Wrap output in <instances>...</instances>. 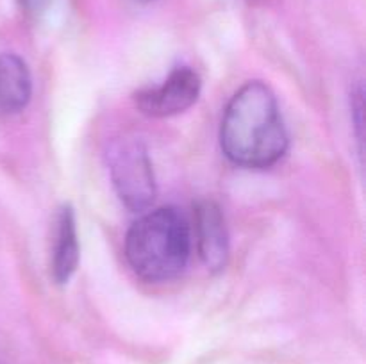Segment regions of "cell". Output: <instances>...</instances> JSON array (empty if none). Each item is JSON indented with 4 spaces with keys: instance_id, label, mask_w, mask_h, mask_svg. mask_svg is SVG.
Returning <instances> with one entry per match:
<instances>
[{
    "instance_id": "5b68a950",
    "label": "cell",
    "mask_w": 366,
    "mask_h": 364,
    "mask_svg": "<svg viewBox=\"0 0 366 364\" xmlns=\"http://www.w3.org/2000/svg\"><path fill=\"white\" fill-rule=\"evenodd\" d=\"M195 236L199 256L211 273H218L229 261V232L222 207L214 200L195 206Z\"/></svg>"
},
{
    "instance_id": "3957f363",
    "label": "cell",
    "mask_w": 366,
    "mask_h": 364,
    "mask_svg": "<svg viewBox=\"0 0 366 364\" xmlns=\"http://www.w3.org/2000/svg\"><path fill=\"white\" fill-rule=\"evenodd\" d=\"M107 170L120 202L131 213H145L157 195L156 175L145 143L124 136L107 146Z\"/></svg>"
},
{
    "instance_id": "277c9868",
    "label": "cell",
    "mask_w": 366,
    "mask_h": 364,
    "mask_svg": "<svg viewBox=\"0 0 366 364\" xmlns=\"http://www.w3.org/2000/svg\"><path fill=\"white\" fill-rule=\"evenodd\" d=\"M200 89V75L189 66H177L159 86L136 93L134 102L147 116L168 118L189 109L199 100Z\"/></svg>"
},
{
    "instance_id": "ba28073f",
    "label": "cell",
    "mask_w": 366,
    "mask_h": 364,
    "mask_svg": "<svg viewBox=\"0 0 366 364\" xmlns=\"http://www.w3.org/2000/svg\"><path fill=\"white\" fill-rule=\"evenodd\" d=\"M21 11L29 16H39L50 6V0H18Z\"/></svg>"
},
{
    "instance_id": "52a82bcc",
    "label": "cell",
    "mask_w": 366,
    "mask_h": 364,
    "mask_svg": "<svg viewBox=\"0 0 366 364\" xmlns=\"http://www.w3.org/2000/svg\"><path fill=\"white\" fill-rule=\"evenodd\" d=\"M32 77L27 63L16 54L0 56V113L16 114L27 107Z\"/></svg>"
},
{
    "instance_id": "8992f818",
    "label": "cell",
    "mask_w": 366,
    "mask_h": 364,
    "mask_svg": "<svg viewBox=\"0 0 366 364\" xmlns=\"http://www.w3.org/2000/svg\"><path fill=\"white\" fill-rule=\"evenodd\" d=\"M79 236L75 213L70 206L59 209L56 221V236H54L52 261H50V273L59 285H64L74 277L79 266Z\"/></svg>"
},
{
    "instance_id": "7a4b0ae2",
    "label": "cell",
    "mask_w": 366,
    "mask_h": 364,
    "mask_svg": "<svg viewBox=\"0 0 366 364\" xmlns=\"http://www.w3.org/2000/svg\"><path fill=\"white\" fill-rule=\"evenodd\" d=\"M192 253V231L175 207L143 213L125 236V259L147 282H167L184 271Z\"/></svg>"
},
{
    "instance_id": "6da1fadb",
    "label": "cell",
    "mask_w": 366,
    "mask_h": 364,
    "mask_svg": "<svg viewBox=\"0 0 366 364\" xmlns=\"http://www.w3.org/2000/svg\"><path fill=\"white\" fill-rule=\"evenodd\" d=\"M220 146L232 164L267 170L288 150V132L270 86L250 81L234 93L220 123Z\"/></svg>"
},
{
    "instance_id": "9c48e42d",
    "label": "cell",
    "mask_w": 366,
    "mask_h": 364,
    "mask_svg": "<svg viewBox=\"0 0 366 364\" xmlns=\"http://www.w3.org/2000/svg\"><path fill=\"white\" fill-rule=\"evenodd\" d=\"M134 2H138V4H152V2H156V0H134Z\"/></svg>"
}]
</instances>
